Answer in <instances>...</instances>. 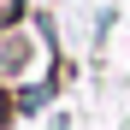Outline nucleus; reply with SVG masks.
Here are the masks:
<instances>
[{"mask_svg": "<svg viewBox=\"0 0 130 130\" xmlns=\"http://www.w3.org/2000/svg\"><path fill=\"white\" fill-rule=\"evenodd\" d=\"M30 36H18V41H6V47H0V77H24L30 71V47H24Z\"/></svg>", "mask_w": 130, "mask_h": 130, "instance_id": "obj_1", "label": "nucleus"}, {"mask_svg": "<svg viewBox=\"0 0 130 130\" xmlns=\"http://www.w3.org/2000/svg\"><path fill=\"white\" fill-rule=\"evenodd\" d=\"M41 101H47V83H36V89L24 83V89H18V106H24V112H30V106H41Z\"/></svg>", "mask_w": 130, "mask_h": 130, "instance_id": "obj_2", "label": "nucleus"}, {"mask_svg": "<svg viewBox=\"0 0 130 130\" xmlns=\"http://www.w3.org/2000/svg\"><path fill=\"white\" fill-rule=\"evenodd\" d=\"M18 6H24V0H0V30H6L12 18H18Z\"/></svg>", "mask_w": 130, "mask_h": 130, "instance_id": "obj_3", "label": "nucleus"}, {"mask_svg": "<svg viewBox=\"0 0 130 130\" xmlns=\"http://www.w3.org/2000/svg\"><path fill=\"white\" fill-rule=\"evenodd\" d=\"M0 118H6V101H0Z\"/></svg>", "mask_w": 130, "mask_h": 130, "instance_id": "obj_4", "label": "nucleus"}]
</instances>
